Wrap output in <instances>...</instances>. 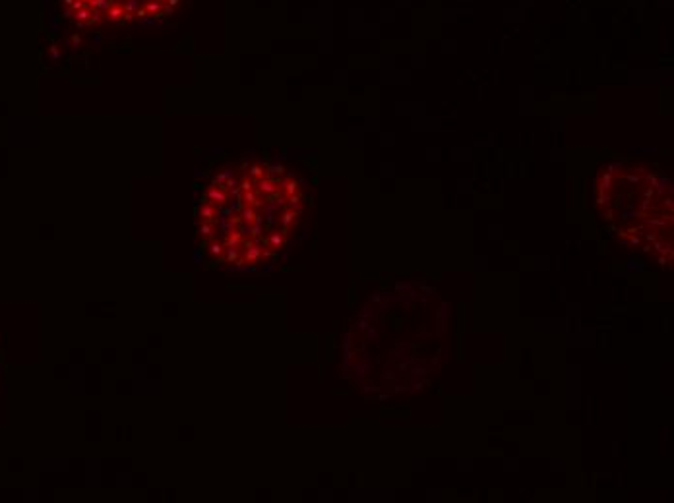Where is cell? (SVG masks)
<instances>
[{
  "mask_svg": "<svg viewBox=\"0 0 674 503\" xmlns=\"http://www.w3.org/2000/svg\"><path fill=\"white\" fill-rule=\"evenodd\" d=\"M180 4L182 0H62V16L78 29L153 28Z\"/></svg>",
  "mask_w": 674,
  "mask_h": 503,
  "instance_id": "cell-1",
  "label": "cell"
}]
</instances>
